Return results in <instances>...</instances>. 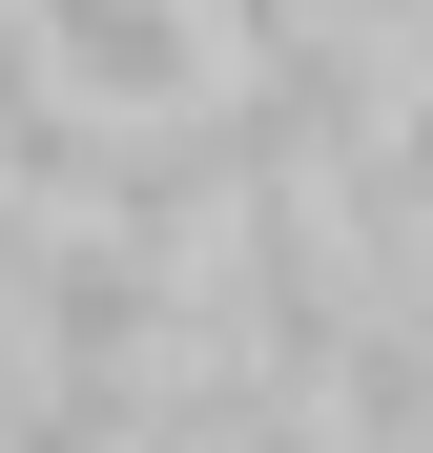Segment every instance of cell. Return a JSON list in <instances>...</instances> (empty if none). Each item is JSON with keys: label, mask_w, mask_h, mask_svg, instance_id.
I'll list each match as a JSON object with an SVG mask.
<instances>
[{"label": "cell", "mask_w": 433, "mask_h": 453, "mask_svg": "<svg viewBox=\"0 0 433 453\" xmlns=\"http://www.w3.org/2000/svg\"><path fill=\"white\" fill-rule=\"evenodd\" d=\"M42 21V83L83 124H206L228 104V0H21Z\"/></svg>", "instance_id": "6da1fadb"}]
</instances>
